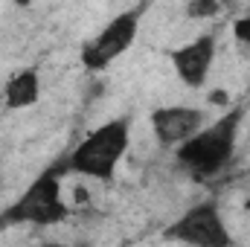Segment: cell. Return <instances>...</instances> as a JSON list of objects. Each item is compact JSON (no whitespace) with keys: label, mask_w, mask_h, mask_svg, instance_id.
<instances>
[{"label":"cell","mask_w":250,"mask_h":247,"mask_svg":"<svg viewBox=\"0 0 250 247\" xmlns=\"http://www.w3.org/2000/svg\"><path fill=\"white\" fill-rule=\"evenodd\" d=\"M143 12H146V6H134V9L120 12L117 18H111L108 26H102V32L93 35L82 47V64L87 70L99 73V70H108L120 56H125L134 47V41H137Z\"/></svg>","instance_id":"4"},{"label":"cell","mask_w":250,"mask_h":247,"mask_svg":"<svg viewBox=\"0 0 250 247\" xmlns=\"http://www.w3.org/2000/svg\"><path fill=\"white\" fill-rule=\"evenodd\" d=\"M148 123H151V131L160 145L181 148L187 140H192L207 125V111L189 108V105H166V108H154Z\"/></svg>","instance_id":"7"},{"label":"cell","mask_w":250,"mask_h":247,"mask_svg":"<svg viewBox=\"0 0 250 247\" xmlns=\"http://www.w3.org/2000/svg\"><path fill=\"white\" fill-rule=\"evenodd\" d=\"M131 143V120L128 117H117L108 120L99 128H93L64 160L67 172L93 178V181H114L117 166L123 160V154L128 151Z\"/></svg>","instance_id":"2"},{"label":"cell","mask_w":250,"mask_h":247,"mask_svg":"<svg viewBox=\"0 0 250 247\" xmlns=\"http://www.w3.org/2000/svg\"><path fill=\"white\" fill-rule=\"evenodd\" d=\"M233 35H236V41L239 44H245L250 53V15H245V18H239L236 23H233Z\"/></svg>","instance_id":"10"},{"label":"cell","mask_w":250,"mask_h":247,"mask_svg":"<svg viewBox=\"0 0 250 247\" xmlns=\"http://www.w3.org/2000/svg\"><path fill=\"white\" fill-rule=\"evenodd\" d=\"M41 99V76L38 70L26 67V70H18L6 87H3V102L9 111H23V108H32L35 102Z\"/></svg>","instance_id":"8"},{"label":"cell","mask_w":250,"mask_h":247,"mask_svg":"<svg viewBox=\"0 0 250 247\" xmlns=\"http://www.w3.org/2000/svg\"><path fill=\"white\" fill-rule=\"evenodd\" d=\"M221 12V6L218 3H189L187 6V15L189 18H212V15H218Z\"/></svg>","instance_id":"9"},{"label":"cell","mask_w":250,"mask_h":247,"mask_svg":"<svg viewBox=\"0 0 250 247\" xmlns=\"http://www.w3.org/2000/svg\"><path fill=\"white\" fill-rule=\"evenodd\" d=\"M70 215V206L62 198L59 169H44L32 184L26 186L18 201L0 215L3 224H35V227H53L62 224Z\"/></svg>","instance_id":"3"},{"label":"cell","mask_w":250,"mask_h":247,"mask_svg":"<svg viewBox=\"0 0 250 247\" xmlns=\"http://www.w3.org/2000/svg\"><path fill=\"white\" fill-rule=\"evenodd\" d=\"M215 47H218L215 32H204V35L192 38V41L181 44L178 50L169 53V62L175 67L178 79L187 84L189 90H201L207 84L212 62H215Z\"/></svg>","instance_id":"6"},{"label":"cell","mask_w":250,"mask_h":247,"mask_svg":"<svg viewBox=\"0 0 250 247\" xmlns=\"http://www.w3.org/2000/svg\"><path fill=\"white\" fill-rule=\"evenodd\" d=\"M166 239L187 247H233V236L215 201H201L166 227Z\"/></svg>","instance_id":"5"},{"label":"cell","mask_w":250,"mask_h":247,"mask_svg":"<svg viewBox=\"0 0 250 247\" xmlns=\"http://www.w3.org/2000/svg\"><path fill=\"white\" fill-rule=\"evenodd\" d=\"M242 123H245V108H230L224 117L204 125L192 140H187L181 148H175L178 163L195 178L218 175L236 154Z\"/></svg>","instance_id":"1"}]
</instances>
